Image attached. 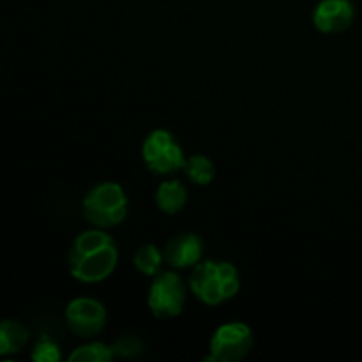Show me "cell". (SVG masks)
Wrapping results in <instances>:
<instances>
[{
    "instance_id": "obj_1",
    "label": "cell",
    "mask_w": 362,
    "mask_h": 362,
    "mask_svg": "<svg viewBox=\"0 0 362 362\" xmlns=\"http://www.w3.org/2000/svg\"><path fill=\"white\" fill-rule=\"evenodd\" d=\"M69 272L81 283L105 281L115 271L119 253L108 233L88 230L80 233L69 250Z\"/></svg>"
},
{
    "instance_id": "obj_2",
    "label": "cell",
    "mask_w": 362,
    "mask_h": 362,
    "mask_svg": "<svg viewBox=\"0 0 362 362\" xmlns=\"http://www.w3.org/2000/svg\"><path fill=\"white\" fill-rule=\"evenodd\" d=\"M191 292L207 306H218L239 293V272L228 262H202L189 278Z\"/></svg>"
},
{
    "instance_id": "obj_3",
    "label": "cell",
    "mask_w": 362,
    "mask_h": 362,
    "mask_svg": "<svg viewBox=\"0 0 362 362\" xmlns=\"http://www.w3.org/2000/svg\"><path fill=\"white\" fill-rule=\"evenodd\" d=\"M83 214L95 228L120 225L127 214V197L115 182H103L88 191L83 200Z\"/></svg>"
},
{
    "instance_id": "obj_4",
    "label": "cell",
    "mask_w": 362,
    "mask_h": 362,
    "mask_svg": "<svg viewBox=\"0 0 362 362\" xmlns=\"http://www.w3.org/2000/svg\"><path fill=\"white\" fill-rule=\"evenodd\" d=\"M144 159L147 168L156 175H172L180 172L186 166L187 159L184 158L182 148L179 147L172 134L165 129H156L145 138Z\"/></svg>"
},
{
    "instance_id": "obj_5",
    "label": "cell",
    "mask_w": 362,
    "mask_h": 362,
    "mask_svg": "<svg viewBox=\"0 0 362 362\" xmlns=\"http://www.w3.org/2000/svg\"><path fill=\"white\" fill-rule=\"evenodd\" d=\"M186 288L175 272H159L148 292V310L159 320H170L182 311Z\"/></svg>"
},
{
    "instance_id": "obj_6",
    "label": "cell",
    "mask_w": 362,
    "mask_h": 362,
    "mask_svg": "<svg viewBox=\"0 0 362 362\" xmlns=\"http://www.w3.org/2000/svg\"><path fill=\"white\" fill-rule=\"evenodd\" d=\"M253 331L246 324L233 322L225 324L214 332L211 339V361H240L253 350Z\"/></svg>"
},
{
    "instance_id": "obj_7",
    "label": "cell",
    "mask_w": 362,
    "mask_h": 362,
    "mask_svg": "<svg viewBox=\"0 0 362 362\" xmlns=\"http://www.w3.org/2000/svg\"><path fill=\"white\" fill-rule=\"evenodd\" d=\"M66 320L71 331L80 338H94L106 325V310L99 300L80 297L67 304Z\"/></svg>"
},
{
    "instance_id": "obj_8",
    "label": "cell",
    "mask_w": 362,
    "mask_h": 362,
    "mask_svg": "<svg viewBox=\"0 0 362 362\" xmlns=\"http://www.w3.org/2000/svg\"><path fill=\"white\" fill-rule=\"evenodd\" d=\"M356 7L350 0H322L313 13V23L322 34H339L352 27Z\"/></svg>"
},
{
    "instance_id": "obj_9",
    "label": "cell",
    "mask_w": 362,
    "mask_h": 362,
    "mask_svg": "<svg viewBox=\"0 0 362 362\" xmlns=\"http://www.w3.org/2000/svg\"><path fill=\"white\" fill-rule=\"evenodd\" d=\"M204 243L197 233H179L166 243L163 258L173 269H189L200 264Z\"/></svg>"
},
{
    "instance_id": "obj_10",
    "label": "cell",
    "mask_w": 362,
    "mask_h": 362,
    "mask_svg": "<svg viewBox=\"0 0 362 362\" xmlns=\"http://www.w3.org/2000/svg\"><path fill=\"white\" fill-rule=\"evenodd\" d=\"M187 191L180 180H165L156 191V205L165 214H177L186 207Z\"/></svg>"
},
{
    "instance_id": "obj_11",
    "label": "cell",
    "mask_w": 362,
    "mask_h": 362,
    "mask_svg": "<svg viewBox=\"0 0 362 362\" xmlns=\"http://www.w3.org/2000/svg\"><path fill=\"white\" fill-rule=\"evenodd\" d=\"M28 341V331L14 320L0 322V356L18 354Z\"/></svg>"
},
{
    "instance_id": "obj_12",
    "label": "cell",
    "mask_w": 362,
    "mask_h": 362,
    "mask_svg": "<svg viewBox=\"0 0 362 362\" xmlns=\"http://www.w3.org/2000/svg\"><path fill=\"white\" fill-rule=\"evenodd\" d=\"M184 172L189 177L191 182L198 184V186H207L214 180L216 177V166L207 156H191L186 161Z\"/></svg>"
},
{
    "instance_id": "obj_13",
    "label": "cell",
    "mask_w": 362,
    "mask_h": 362,
    "mask_svg": "<svg viewBox=\"0 0 362 362\" xmlns=\"http://www.w3.org/2000/svg\"><path fill=\"white\" fill-rule=\"evenodd\" d=\"M163 262H165V258H163L161 251L156 246H152V244H145V246H141L134 253L133 264L136 267V271H140L141 274L158 276Z\"/></svg>"
},
{
    "instance_id": "obj_14",
    "label": "cell",
    "mask_w": 362,
    "mask_h": 362,
    "mask_svg": "<svg viewBox=\"0 0 362 362\" xmlns=\"http://www.w3.org/2000/svg\"><path fill=\"white\" fill-rule=\"evenodd\" d=\"M112 346L105 343H90V345L78 346L69 356V362H108L113 359Z\"/></svg>"
},
{
    "instance_id": "obj_15",
    "label": "cell",
    "mask_w": 362,
    "mask_h": 362,
    "mask_svg": "<svg viewBox=\"0 0 362 362\" xmlns=\"http://www.w3.org/2000/svg\"><path fill=\"white\" fill-rule=\"evenodd\" d=\"M141 349H144V345H141V339L134 334H124L122 338H119L112 345V350L115 356L127 357V359L140 356Z\"/></svg>"
},
{
    "instance_id": "obj_16",
    "label": "cell",
    "mask_w": 362,
    "mask_h": 362,
    "mask_svg": "<svg viewBox=\"0 0 362 362\" xmlns=\"http://www.w3.org/2000/svg\"><path fill=\"white\" fill-rule=\"evenodd\" d=\"M32 359L35 362H59L60 361V349L57 343L52 339L45 338L35 345L34 352H32Z\"/></svg>"
}]
</instances>
